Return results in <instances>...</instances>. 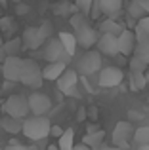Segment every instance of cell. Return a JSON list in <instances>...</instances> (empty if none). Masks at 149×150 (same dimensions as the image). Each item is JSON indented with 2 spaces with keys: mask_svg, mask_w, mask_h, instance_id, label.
Returning a JSON list of instances; mask_svg holds the SVG:
<instances>
[{
  "mask_svg": "<svg viewBox=\"0 0 149 150\" xmlns=\"http://www.w3.org/2000/svg\"><path fill=\"white\" fill-rule=\"evenodd\" d=\"M50 120L46 116H29L23 120V127H21V133L31 141H42L46 137H50Z\"/></svg>",
  "mask_w": 149,
  "mask_h": 150,
  "instance_id": "obj_1",
  "label": "cell"
},
{
  "mask_svg": "<svg viewBox=\"0 0 149 150\" xmlns=\"http://www.w3.org/2000/svg\"><path fill=\"white\" fill-rule=\"evenodd\" d=\"M19 82L27 88L38 89L42 86V69L34 59H23L21 63V74H19Z\"/></svg>",
  "mask_w": 149,
  "mask_h": 150,
  "instance_id": "obj_2",
  "label": "cell"
},
{
  "mask_svg": "<svg viewBox=\"0 0 149 150\" xmlns=\"http://www.w3.org/2000/svg\"><path fill=\"white\" fill-rule=\"evenodd\" d=\"M2 108L6 112V116H11V118L25 120L29 116V103H27V97L23 95H10Z\"/></svg>",
  "mask_w": 149,
  "mask_h": 150,
  "instance_id": "obj_3",
  "label": "cell"
},
{
  "mask_svg": "<svg viewBox=\"0 0 149 150\" xmlns=\"http://www.w3.org/2000/svg\"><path fill=\"white\" fill-rule=\"evenodd\" d=\"M44 59L48 63H56V61H61V63H65L67 65V61L71 57H69L67 53H65V50H63V46H61V42L57 40V38H48V40L44 42Z\"/></svg>",
  "mask_w": 149,
  "mask_h": 150,
  "instance_id": "obj_4",
  "label": "cell"
},
{
  "mask_svg": "<svg viewBox=\"0 0 149 150\" xmlns=\"http://www.w3.org/2000/svg\"><path fill=\"white\" fill-rule=\"evenodd\" d=\"M101 63H103V61H101V53H100L97 50L86 51V53L80 57V61H78V70H80V74L90 76V74L100 72Z\"/></svg>",
  "mask_w": 149,
  "mask_h": 150,
  "instance_id": "obj_5",
  "label": "cell"
},
{
  "mask_svg": "<svg viewBox=\"0 0 149 150\" xmlns=\"http://www.w3.org/2000/svg\"><path fill=\"white\" fill-rule=\"evenodd\" d=\"M48 38L40 30V27H27L21 36V46H23V50H38V48H42V44Z\"/></svg>",
  "mask_w": 149,
  "mask_h": 150,
  "instance_id": "obj_6",
  "label": "cell"
},
{
  "mask_svg": "<svg viewBox=\"0 0 149 150\" xmlns=\"http://www.w3.org/2000/svg\"><path fill=\"white\" fill-rule=\"evenodd\" d=\"M122 80H124V72L119 67H105V69H100L97 84H100L101 88H117V86H120Z\"/></svg>",
  "mask_w": 149,
  "mask_h": 150,
  "instance_id": "obj_7",
  "label": "cell"
},
{
  "mask_svg": "<svg viewBox=\"0 0 149 150\" xmlns=\"http://www.w3.org/2000/svg\"><path fill=\"white\" fill-rule=\"evenodd\" d=\"M73 34H74V40H77V46H82V48H92V46H96L97 36H100L97 29H94L88 23H84V25L78 27V29H74Z\"/></svg>",
  "mask_w": 149,
  "mask_h": 150,
  "instance_id": "obj_8",
  "label": "cell"
},
{
  "mask_svg": "<svg viewBox=\"0 0 149 150\" xmlns=\"http://www.w3.org/2000/svg\"><path fill=\"white\" fill-rule=\"evenodd\" d=\"M27 103H29V112H33V116H44L52 108V101L44 93H31L27 97Z\"/></svg>",
  "mask_w": 149,
  "mask_h": 150,
  "instance_id": "obj_9",
  "label": "cell"
},
{
  "mask_svg": "<svg viewBox=\"0 0 149 150\" xmlns=\"http://www.w3.org/2000/svg\"><path fill=\"white\" fill-rule=\"evenodd\" d=\"M132 135H134V127L130 122H119L113 129V144L119 148H126Z\"/></svg>",
  "mask_w": 149,
  "mask_h": 150,
  "instance_id": "obj_10",
  "label": "cell"
},
{
  "mask_svg": "<svg viewBox=\"0 0 149 150\" xmlns=\"http://www.w3.org/2000/svg\"><path fill=\"white\" fill-rule=\"evenodd\" d=\"M2 65V74L8 82H19V74H21V63L23 59L19 55H10L4 59Z\"/></svg>",
  "mask_w": 149,
  "mask_h": 150,
  "instance_id": "obj_11",
  "label": "cell"
},
{
  "mask_svg": "<svg viewBox=\"0 0 149 150\" xmlns=\"http://www.w3.org/2000/svg\"><path fill=\"white\" fill-rule=\"evenodd\" d=\"M56 82H57V88H59L61 93H65V95H74V88H77V84H78V74H77V70H73V69H65Z\"/></svg>",
  "mask_w": 149,
  "mask_h": 150,
  "instance_id": "obj_12",
  "label": "cell"
},
{
  "mask_svg": "<svg viewBox=\"0 0 149 150\" xmlns=\"http://www.w3.org/2000/svg\"><path fill=\"white\" fill-rule=\"evenodd\" d=\"M96 48L101 55H109V57H115L119 55V48H117V36L115 34H107V33H101L97 36L96 42Z\"/></svg>",
  "mask_w": 149,
  "mask_h": 150,
  "instance_id": "obj_13",
  "label": "cell"
},
{
  "mask_svg": "<svg viewBox=\"0 0 149 150\" xmlns=\"http://www.w3.org/2000/svg\"><path fill=\"white\" fill-rule=\"evenodd\" d=\"M117 48H119V53L124 55V57H130L134 53L136 48V36H134V30H126L124 29L122 33L117 36Z\"/></svg>",
  "mask_w": 149,
  "mask_h": 150,
  "instance_id": "obj_14",
  "label": "cell"
},
{
  "mask_svg": "<svg viewBox=\"0 0 149 150\" xmlns=\"http://www.w3.org/2000/svg\"><path fill=\"white\" fill-rule=\"evenodd\" d=\"M97 2H100V8H101V15H107L111 19L119 17L124 6L122 0H97Z\"/></svg>",
  "mask_w": 149,
  "mask_h": 150,
  "instance_id": "obj_15",
  "label": "cell"
},
{
  "mask_svg": "<svg viewBox=\"0 0 149 150\" xmlns=\"http://www.w3.org/2000/svg\"><path fill=\"white\" fill-rule=\"evenodd\" d=\"M67 69V65L61 61H56V63H48V65L42 69V80H50V82H56L57 78L61 76V72Z\"/></svg>",
  "mask_w": 149,
  "mask_h": 150,
  "instance_id": "obj_16",
  "label": "cell"
},
{
  "mask_svg": "<svg viewBox=\"0 0 149 150\" xmlns=\"http://www.w3.org/2000/svg\"><path fill=\"white\" fill-rule=\"evenodd\" d=\"M122 30H124V27L117 19H111V17L103 19L100 23V27H97V33H107V34H115V36H119Z\"/></svg>",
  "mask_w": 149,
  "mask_h": 150,
  "instance_id": "obj_17",
  "label": "cell"
},
{
  "mask_svg": "<svg viewBox=\"0 0 149 150\" xmlns=\"http://www.w3.org/2000/svg\"><path fill=\"white\" fill-rule=\"evenodd\" d=\"M57 40L61 42V46H63L65 53H67L69 57H73V55L77 53V40H74V34L73 33H59Z\"/></svg>",
  "mask_w": 149,
  "mask_h": 150,
  "instance_id": "obj_18",
  "label": "cell"
},
{
  "mask_svg": "<svg viewBox=\"0 0 149 150\" xmlns=\"http://www.w3.org/2000/svg\"><path fill=\"white\" fill-rule=\"evenodd\" d=\"M0 125H2L4 131H8V133H11V135H15V133H21L23 120H19V118H11V116H4L2 120H0Z\"/></svg>",
  "mask_w": 149,
  "mask_h": 150,
  "instance_id": "obj_19",
  "label": "cell"
},
{
  "mask_svg": "<svg viewBox=\"0 0 149 150\" xmlns=\"http://www.w3.org/2000/svg\"><path fill=\"white\" fill-rule=\"evenodd\" d=\"M103 137H105V131L97 127V129H94V131H88L84 137H82V144L94 148V146H97V144L103 143Z\"/></svg>",
  "mask_w": 149,
  "mask_h": 150,
  "instance_id": "obj_20",
  "label": "cell"
},
{
  "mask_svg": "<svg viewBox=\"0 0 149 150\" xmlns=\"http://www.w3.org/2000/svg\"><path fill=\"white\" fill-rule=\"evenodd\" d=\"M134 36H136V42H143V40H149V17L138 19L136 23V29H134Z\"/></svg>",
  "mask_w": 149,
  "mask_h": 150,
  "instance_id": "obj_21",
  "label": "cell"
},
{
  "mask_svg": "<svg viewBox=\"0 0 149 150\" xmlns=\"http://www.w3.org/2000/svg\"><path fill=\"white\" fill-rule=\"evenodd\" d=\"M73 146H74V131L71 127L63 129V133L57 137V148L59 150H73Z\"/></svg>",
  "mask_w": 149,
  "mask_h": 150,
  "instance_id": "obj_22",
  "label": "cell"
},
{
  "mask_svg": "<svg viewBox=\"0 0 149 150\" xmlns=\"http://www.w3.org/2000/svg\"><path fill=\"white\" fill-rule=\"evenodd\" d=\"M126 13H128V17H132V19H142V17H145V10L142 8V4H140V0H128V8H126Z\"/></svg>",
  "mask_w": 149,
  "mask_h": 150,
  "instance_id": "obj_23",
  "label": "cell"
},
{
  "mask_svg": "<svg viewBox=\"0 0 149 150\" xmlns=\"http://www.w3.org/2000/svg\"><path fill=\"white\" fill-rule=\"evenodd\" d=\"M23 50L21 46V38H11V40H8L6 44H2V51L6 57H10V55H19V51Z\"/></svg>",
  "mask_w": 149,
  "mask_h": 150,
  "instance_id": "obj_24",
  "label": "cell"
},
{
  "mask_svg": "<svg viewBox=\"0 0 149 150\" xmlns=\"http://www.w3.org/2000/svg\"><path fill=\"white\" fill-rule=\"evenodd\" d=\"M145 86H147L145 72H130V88L134 89V91L145 89Z\"/></svg>",
  "mask_w": 149,
  "mask_h": 150,
  "instance_id": "obj_25",
  "label": "cell"
},
{
  "mask_svg": "<svg viewBox=\"0 0 149 150\" xmlns=\"http://www.w3.org/2000/svg\"><path fill=\"white\" fill-rule=\"evenodd\" d=\"M134 57L142 59L143 63L149 65V40H143V42H136V48H134Z\"/></svg>",
  "mask_w": 149,
  "mask_h": 150,
  "instance_id": "obj_26",
  "label": "cell"
},
{
  "mask_svg": "<svg viewBox=\"0 0 149 150\" xmlns=\"http://www.w3.org/2000/svg\"><path fill=\"white\" fill-rule=\"evenodd\" d=\"M134 141L138 144H149V125H143V127L134 129Z\"/></svg>",
  "mask_w": 149,
  "mask_h": 150,
  "instance_id": "obj_27",
  "label": "cell"
},
{
  "mask_svg": "<svg viewBox=\"0 0 149 150\" xmlns=\"http://www.w3.org/2000/svg\"><path fill=\"white\" fill-rule=\"evenodd\" d=\"M71 11L74 13V11H77V8L71 6L69 2H57L56 6H54V13H56V15H69Z\"/></svg>",
  "mask_w": 149,
  "mask_h": 150,
  "instance_id": "obj_28",
  "label": "cell"
},
{
  "mask_svg": "<svg viewBox=\"0 0 149 150\" xmlns=\"http://www.w3.org/2000/svg\"><path fill=\"white\" fill-rule=\"evenodd\" d=\"M145 69H147V63L130 55V72H145Z\"/></svg>",
  "mask_w": 149,
  "mask_h": 150,
  "instance_id": "obj_29",
  "label": "cell"
},
{
  "mask_svg": "<svg viewBox=\"0 0 149 150\" xmlns=\"http://www.w3.org/2000/svg\"><path fill=\"white\" fill-rule=\"evenodd\" d=\"M69 23H71L73 29H78V27H82L84 23H88V21H86V15H84V13H80V11H74L73 15H69Z\"/></svg>",
  "mask_w": 149,
  "mask_h": 150,
  "instance_id": "obj_30",
  "label": "cell"
},
{
  "mask_svg": "<svg viewBox=\"0 0 149 150\" xmlns=\"http://www.w3.org/2000/svg\"><path fill=\"white\" fill-rule=\"evenodd\" d=\"M92 2H94V0H74L73 6L77 8V11H80V13H84L86 17H88L90 8H92Z\"/></svg>",
  "mask_w": 149,
  "mask_h": 150,
  "instance_id": "obj_31",
  "label": "cell"
},
{
  "mask_svg": "<svg viewBox=\"0 0 149 150\" xmlns=\"http://www.w3.org/2000/svg\"><path fill=\"white\" fill-rule=\"evenodd\" d=\"M100 15H101V8H100V2L97 0H94L92 2V8H90V13H88V17H92V19H100Z\"/></svg>",
  "mask_w": 149,
  "mask_h": 150,
  "instance_id": "obj_32",
  "label": "cell"
},
{
  "mask_svg": "<svg viewBox=\"0 0 149 150\" xmlns=\"http://www.w3.org/2000/svg\"><path fill=\"white\" fill-rule=\"evenodd\" d=\"M6 150H27V146H23V144L17 143V141H11V143L6 146Z\"/></svg>",
  "mask_w": 149,
  "mask_h": 150,
  "instance_id": "obj_33",
  "label": "cell"
},
{
  "mask_svg": "<svg viewBox=\"0 0 149 150\" xmlns=\"http://www.w3.org/2000/svg\"><path fill=\"white\" fill-rule=\"evenodd\" d=\"M61 133H63V129H61L59 125H52V127H50V135H54V137H59Z\"/></svg>",
  "mask_w": 149,
  "mask_h": 150,
  "instance_id": "obj_34",
  "label": "cell"
},
{
  "mask_svg": "<svg viewBox=\"0 0 149 150\" xmlns=\"http://www.w3.org/2000/svg\"><path fill=\"white\" fill-rule=\"evenodd\" d=\"M40 30L46 34V38H48V36H50V33H52V25H50V23H44V25L40 27Z\"/></svg>",
  "mask_w": 149,
  "mask_h": 150,
  "instance_id": "obj_35",
  "label": "cell"
},
{
  "mask_svg": "<svg viewBox=\"0 0 149 150\" xmlns=\"http://www.w3.org/2000/svg\"><path fill=\"white\" fill-rule=\"evenodd\" d=\"M86 114H90V118H92V120H96V118H97V108H96V106H90V110Z\"/></svg>",
  "mask_w": 149,
  "mask_h": 150,
  "instance_id": "obj_36",
  "label": "cell"
},
{
  "mask_svg": "<svg viewBox=\"0 0 149 150\" xmlns=\"http://www.w3.org/2000/svg\"><path fill=\"white\" fill-rule=\"evenodd\" d=\"M84 118H86V108H78V116H77V120H78V122H84Z\"/></svg>",
  "mask_w": 149,
  "mask_h": 150,
  "instance_id": "obj_37",
  "label": "cell"
},
{
  "mask_svg": "<svg viewBox=\"0 0 149 150\" xmlns=\"http://www.w3.org/2000/svg\"><path fill=\"white\" fill-rule=\"evenodd\" d=\"M140 4H142V8L145 10V13H149V0H140Z\"/></svg>",
  "mask_w": 149,
  "mask_h": 150,
  "instance_id": "obj_38",
  "label": "cell"
},
{
  "mask_svg": "<svg viewBox=\"0 0 149 150\" xmlns=\"http://www.w3.org/2000/svg\"><path fill=\"white\" fill-rule=\"evenodd\" d=\"M73 150H92L90 146H86V144H74Z\"/></svg>",
  "mask_w": 149,
  "mask_h": 150,
  "instance_id": "obj_39",
  "label": "cell"
},
{
  "mask_svg": "<svg viewBox=\"0 0 149 150\" xmlns=\"http://www.w3.org/2000/svg\"><path fill=\"white\" fill-rule=\"evenodd\" d=\"M17 11H19V13H25V11H27V6H25V4H23V6H19Z\"/></svg>",
  "mask_w": 149,
  "mask_h": 150,
  "instance_id": "obj_40",
  "label": "cell"
},
{
  "mask_svg": "<svg viewBox=\"0 0 149 150\" xmlns=\"http://www.w3.org/2000/svg\"><path fill=\"white\" fill-rule=\"evenodd\" d=\"M92 150H107V146H103V144H97V146H94Z\"/></svg>",
  "mask_w": 149,
  "mask_h": 150,
  "instance_id": "obj_41",
  "label": "cell"
},
{
  "mask_svg": "<svg viewBox=\"0 0 149 150\" xmlns=\"http://www.w3.org/2000/svg\"><path fill=\"white\" fill-rule=\"evenodd\" d=\"M27 150H40V148H38L37 144H31V146H27Z\"/></svg>",
  "mask_w": 149,
  "mask_h": 150,
  "instance_id": "obj_42",
  "label": "cell"
},
{
  "mask_svg": "<svg viewBox=\"0 0 149 150\" xmlns=\"http://www.w3.org/2000/svg\"><path fill=\"white\" fill-rule=\"evenodd\" d=\"M138 150H149V144H140Z\"/></svg>",
  "mask_w": 149,
  "mask_h": 150,
  "instance_id": "obj_43",
  "label": "cell"
},
{
  "mask_svg": "<svg viewBox=\"0 0 149 150\" xmlns=\"http://www.w3.org/2000/svg\"><path fill=\"white\" fill-rule=\"evenodd\" d=\"M48 150H59V148H57V144H50Z\"/></svg>",
  "mask_w": 149,
  "mask_h": 150,
  "instance_id": "obj_44",
  "label": "cell"
},
{
  "mask_svg": "<svg viewBox=\"0 0 149 150\" xmlns=\"http://www.w3.org/2000/svg\"><path fill=\"white\" fill-rule=\"evenodd\" d=\"M2 44H4V42H2V36H0V48H2Z\"/></svg>",
  "mask_w": 149,
  "mask_h": 150,
  "instance_id": "obj_45",
  "label": "cell"
},
{
  "mask_svg": "<svg viewBox=\"0 0 149 150\" xmlns=\"http://www.w3.org/2000/svg\"><path fill=\"white\" fill-rule=\"evenodd\" d=\"M145 76H147V86H149V72H147V74H145Z\"/></svg>",
  "mask_w": 149,
  "mask_h": 150,
  "instance_id": "obj_46",
  "label": "cell"
},
{
  "mask_svg": "<svg viewBox=\"0 0 149 150\" xmlns=\"http://www.w3.org/2000/svg\"><path fill=\"white\" fill-rule=\"evenodd\" d=\"M122 2H128V0H122Z\"/></svg>",
  "mask_w": 149,
  "mask_h": 150,
  "instance_id": "obj_47",
  "label": "cell"
},
{
  "mask_svg": "<svg viewBox=\"0 0 149 150\" xmlns=\"http://www.w3.org/2000/svg\"><path fill=\"white\" fill-rule=\"evenodd\" d=\"M147 110H149V105H147Z\"/></svg>",
  "mask_w": 149,
  "mask_h": 150,
  "instance_id": "obj_48",
  "label": "cell"
}]
</instances>
